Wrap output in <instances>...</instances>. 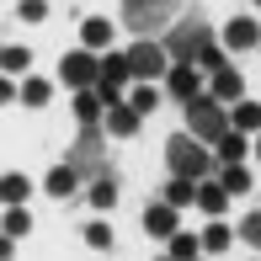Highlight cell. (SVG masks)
Here are the masks:
<instances>
[{
	"label": "cell",
	"instance_id": "7a4b0ae2",
	"mask_svg": "<svg viewBox=\"0 0 261 261\" xmlns=\"http://www.w3.org/2000/svg\"><path fill=\"white\" fill-rule=\"evenodd\" d=\"M165 160H171V171H176V176H187V181H197V176H208V171H213L203 139H192V134H171V139H165Z\"/></svg>",
	"mask_w": 261,
	"mask_h": 261
},
{
	"label": "cell",
	"instance_id": "ac0fdd59",
	"mask_svg": "<svg viewBox=\"0 0 261 261\" xmlns=\"http://www.w3.org/2000/svg\"><path fill=\"white\" fill-rule=\"evenodd\" d=\"M219 181H224V192H229V197L251 192V176H245V165H224V171H219Z\"/></svg>",
	"mask_w": 261,
	"mask_h": 261
},
{
	"label": "cell",
	"instance_id": "d6986e66",
	"mask_svg": "<svg viewBox=\"0 0 261 261\" xmlns=\"http://www.w3.org/2000/svg\"><path fill=\"white\" fill-rule=\"evenodd\" d=\"M165 203H171V208H187V203H197V187L187 181V176H176V181L165 187Z\"/></svg>",
	"mask_w": 261,
	"mask_h": 261
},
{
	"label": "cell",
	"instance_id": "52a82bcc",
	"mask_svg": "<svg viewBox=\"0 0 261 261\" xmlns=\"http://www.w3.org/2000/svg\"><path fill=\"white\" fill-rule=\"evenodd\" d=\"M59 75H64L75 91H96L101 86V59L91 54V48H80V54H69L64 64H59Z\"/></svg>",
	"mask_w": 261,
	"mask_h": 261
},
{
	"label": "cell",
	"instance_id": "4fadbf2b",
	"mask_svg": "<svg viewBox=\"0 0 261 261\" xmlns=\"http://www.w3.org/2000/svg\"><path fill=\"white\" fill-rule=\"evenodd\" d=\"M43 187H48V197H75V187H80V171H75V165H59V171H54Z\"/></svg>",
	"mask_w": 261,
	"mask_h": 261
},
{
	"label": "cell",
	"instance_id": "4dcf8cb0",
	"mask_svg": "<svg viewBox=\"0 0 261 261\" xmlns=\"http://www.w3.org/2000/svg\"><path fill=\"white\" fill-rule=\"evenodd\" d=\"M86 240L96 245V251H107V245H112V229H107V224H86Z\"/></svg>",
	"mask_w": 261,
	"mask_h": 261
},
{
	"label": "cell",
	"instance_id": "2e32d148",
	"mask_svg": "<svg viewBox=\"0 0 261 261\" xmlns=\"http://www.w3.org/2000/svg\"><path fill=\"white\" fill-rule=\"evenodd\" d=\"M134 128H139L134 107H107V134H134Z\"/></svg>",
	"mask_w": 261,
	"mask_h": 261
},
{
	"label": "cell",
	"instance_id": "8992f818",
	"mask_svg": "<svg viewBox=\"0 0 261 261\" xmlns=\"http://www.w3.org/2000/svg\"><path fill=\"white\" fill-rule=\"evenodd\" d=\"M64 165H75L80 176H107V149H101V128H80V139H75V149H69V160Z\"/></svg>",
	"mask_w": 261,
	"mask_h": 261
},
{
	"label": "cell",
	"instance_id": "d4e9b609",
	"mask_svg": "<svg viewBox=\"0 0 261 261\" xmlns=\"http://www.w3.org/2000/svg\"><path fill=\"white\" fill-rule=\"evenodd\" d=\"M0 197H6V203H21V197H27V176H16V171H11L6 181H0Z\"/></svg>",
	"mask_w": 261,
	"mask_h": 261
},
{
	"label": "cell",
	"instance_id": "836d02e7",
	"mask_svg": "<svg viewBox=\"0 0 261 261\" xmlns=\"http://www.w3.org/2000/svg\"><path fill=\"white\" fill-rule=\"evenodd\" d=\"M256 155H261V144H256Z\"/></svg>",
	"mask_w": 261,
	"mask_h": 261
},
{
	"label": "cell",
	"instance_id": "5b68a950",
	"mask_svg": "<svg viewBox=\"0 0 261 261\" xmlns=\"http://www.w3.org/2000/svg\"><path fill=\"white\" fill-rule=\"evenodd\" d=\"M128 64H134V80H165L171 75V54H165V43H149L139 38V48H128Z\"/></svg>",
	"mask_w": 261,
	"mask_h": 261
},
{
	"label": "cell",
	"instance_id": "7402d4cb",
	"mask_svg": "<svg viewBox=\"0 0 261 261\" xmlns=\"http://www.w3.org/2000/svg\"><path fill=\"white\" fill-rule=\"evenodd\" d=\"M234 128H240V134L261 128V107H256V101H240V107H234Z\"/></svg>",
	"mask_w": 261,
	"mask_h": 261
},
{
	"label": "cell",
	"instance_id": "e0dca14e",
	"mask_svg": "<svg viewBox=\"0 0 261 261\" xmlns=\"http://www.w3.org/2000/svg\"><path fill=\"white\" fill-rule=\"evenodd\" d=\"M80 38H86V48H107V43H112V21H101V16H91L86 27H80Z\"/></svg>",
	"mask_w": 261,
	"mask_h": 261
},
{
	"label": "cell",
	"instance_id": "4316f807",
	"mask_svg": "<svg viewBox=\"0 0 261 261\" xmlns=\"http://www.w3.org/2000/svg\"><path fill=\"white\" fill-rule=\"evenodd\" d=\"M21 101H27V107H43V101H48V80H21Z\"/></svg>",
	"mask_w": 261,
	"mask_h": 261
},
{
	"label": "cell",
	"instance_id": "e575fe53",
	"mask_svg": "<svg viewBox=\"0 0 261 261\" xmlns=\"http://www.w3.org/2000/svg\"><path fill=\"white\" fill-rule=\"evenodd\" d=\"M256 6H261V0H256Z\"/></svg>",
	"mask_w": 261,
	"mask_h": 261
},
{
	"label": "cell",
	"instance_id": "7c38bea8",
	"mask_svg": "<svg viewBox=\"0 0 261 261\" xmlns=\"http://www.w3.org/2000/svg\"><path fill=\"white\" fill-rule=\"evenodd\" d=\"M224 43H229V48H256V43H261V27H256L251 16H234L229 32H224Z\"/></svg>",
	"mask_w": 261,
	"mask_h": 261
},
{
	"label": "cell",
	"instance_id": "44dd1931",
	"mask_svg": "<svg viewBox=\"0 0 261 261\" xmlns=\"http://www.w3.org/2000/svg\"><path fill=\"white\" fill-rule=\"evenodd\" d=\"M197 251H203V240H197V234H181V229L171 234V256H176V261H197Z\"/></svg>",
	"mask_w": 261,
	"mask_h": 261
},
{
	"label": "cell",
	"instance_id": "6da1fadb",
	"mask_svg": "<svg viewBox=\"0 0 261 261\" xmlns=\"http://www.w3.org/2000/svg\"><path fill=\"white\" fill-rule=\"evenodd\" d=\"M208 21H203V11H187V21H176L171 27V38H165V54H171V64H197V54L208 48Z\"/></svg>",
	"mask_w": 261,
	"mask_h": 261
},
{
	"label": "cell",
	"instance_id": "ffe728a7",
	"mask_svg": "<svg viewBox=\"0 0 261 261\" xmlns=\"http://www.w3.org/2000/svg\"><path fill=\"white\" fill-rule=\"evenodd\" d=\"M91 203H96V208H112V203H117V181H112V171L91 181Z\"/></svg>",
	"mask_w": 261,
	"mask_h": 261
},
{
	"label": "cell",
	"instance_id": "8fae6325",
	"mask_svg": "<svg viewBox=\"0 0 261 261\" xmlns=\"http://www.w3.org/2000/svg\"><path fill=\"white\" fill-rule=\"evenodd\" d=\"M240 91H245V80L234 75V69H219V75H213V86H208V96H213V101H234V107H240Z\"/></svg>",
	"mask_w": 261,
	"mask_h": 261
},
{
	"label": "cell",
	"instance_id": "484cf974",
	"mask_svg": "<svg viewBox=\"0 0 261 261\" xmlns=\"http://www.w3.org/2000/svg\"><path fill=\"white\" fill-rule=\"evenodd\" d=\"M203 251H229V224H208V234H203Z\"/></svg>",
	"mask_w": 261,
	"mask_h": 261
},
{
	"label": "cell",
	"instance_id": "d590c367",
	"mask_svg": "<svg viewBox=\"0 0 261 261\" xmlns=\"http://www.w3.org/2000/svg\"><path fill=\"white\" fill-rule=\"evenodd\" d=\"M171 261H176V256H171Z\"/></svg>",
	"mask_w": 261,
	"mask_h": 261
},
{
	"label": "cell",
	"instance_id": "cb8c5ba5",
	"mask_svg": "<svg viewBox=\"0 0 261 261\" xmlns=\"http://www.w3.org/2000/svg\"><path fill=\"white\" fill-rule=\"evenodd\" d=\"M128 107H134L139 117H149V112H155V107H160V91H149V86H139V91H134V101H128Z\"/></svg>",
	"mask_w": 261,
	"mask_h": 261
},
{
	"label": "cell",
	"instance_id": "d6a6232c",
	"mask_svg": "<svg viewBox=\"0 0 261 261\" xmlns=\"http://www.w3.org/2000/svg\"><path fill=\"white\" fill-rule=\"evenodd\" d=\"M21 16H27V21H43V16H48V6H43V0H21Z\"/></svg>",
	"mask_w": 261,
	"mask_h": 261
},
{
	"label": "cell",
	"instance_id": "9a60e30c",
	"mask_svg": "<svg viewBox=\"0 0 261 261\" xmlns=\"http://www.w3.org/2000/svg\"><path fill=\"white\" fill-rule=\"evenodd\" d=\"M224 203H229L224 181H208V187H197V208H203V213H224Z\"/></svg>",
	"mask_w": 261,
	"mask_h": 261
},
{
	"label": "cell",
	"instance_id": "ba28073f",
	"mask_svg": "<svg viewBox=\"0 0 261 261\" xmlns=\"http://www.w3.org/2000/svg\"><path fill=\"white\" fill-rule=\"evenodd\" d=\"M165 91H171V96L181 101V107H187V101H197V96H208L192 64H171V75H165Z\"/></svg>",
	"mask_w": 261,
	"mask_h": 261
},
{
	"label": "cell",
	"instance_id": "83f0119b",
	"mask_svg": "<svg viewBox=\"0 0 261 261\" xmlns=\"http://www.w3.org/2000/svg\"><path fill=\"white\" fill-rule=\"evenodd\" d=\"M27 229H32V219L21 213V203H11L6 208V234H27Z\"/></svg>",
	"mask_w": 261,
	"mask_h": 261
},
{
	"label": "cell",
	"instance_id": "f1b7e54d",
	"mask_svg": "<svg viewBox=\"0 0 261 261\" xmlns=\"http://www.w3.org/2000/svg\"><path fill=\"white\" fill-rule=\"evenodd\" d=\"M219 155H224V165H240V155H245V139H240V134H229V139L219 144Z\"/></svg>",
	"mask_w": 261,
	"mask_h": 261
},
{
	"label": "cell",
	"instance_id": "277c9868",
	"mask_svg": "<svg viewBox=\"0 0 261 261\" xmlns=\"http://www.w3.org/2000/svg\"><path fill=\"white\" fill-rule=\"evenodd\" d=\"M171 16H176V0H123V21L139 32V38L171 27Z\"/></svg>",
	"mask_w": 261,
	"mask_h": 261
},
{
	"label": "cell",
	"instance_id": "5bb4252c",
	"mask_svg": "<svg viewBox=\"0 0 261 261\" xmlns=\"http://www.w3.org/2000/svg\"><path fill=\"white\" fill-rule=\"evenodd\" d=\"M101 91H80L75 96V117H80V128H96V117H101Z\"/></svg>",
	"mask_w": 261,
	"mask_h": 261
},
{
	"label": "cell",
	"instance_id": "1f68e13d",
	"mask_svg": "<svg viewBox=\"0 0 261 261\" xmlns=\"http://www.w3.org/2000/svg\"><path fill=\"white\" fill-rule=\"evenodd\" d=\"M240 234H245V240H251V245H261V213H251V219L240 224Z\"/></svg>",
	"mask_w": 261,
	"mask_h": 261
},
{
	"label": "cell",
	"instance_id": "603a6c76",
	"mask_svg": "<svg viewBox=\"0 0 261 261\" xmlns=\"http://www.w3.org/2000/svg\"><path fill=\"white\" fill-rule=\"evenodd\" d=\"M27 48H21V43H6V54H0V64H6V75H16V69H27Z\"/></svg>",
	"mask_w": 261,
	"mask_h": 261
},
{
	"label": "cell",
	"instance_id": "3957f363",
	"mask_svg": "<svg viewBox=\"0 0 261 261\" xmlns=\"http://www.w3.org/2000/svg\"><path fill=\"white\" fill-rule=\"evenodd\" d=\"M187 128H192V139H203V144H224V139H229V112L213 96H197V101H187Z\"/></svg>",
	"mask_w": 261,
	"mask_h": 261
},
{
	"label": "cell",
	"instance_id": "9c48e42d",
	"mask_svg": "<svg viewBox=\"0 0 261 261\" xmlns=\"http://www.w3.org/2000/svg\"><path fill=\"white\" fill-rule=\"evenodd\" d=\"M128 80H134V64H128V54H107V59H101V86L123 91Z\"/></svg>",
	"mask_w": 261,
	"mask_h": 261
},
{
	"label": "cell",
	"instance_id": "30bf717a",
	"mask_svg": "<svg viewBox=\"0 0 261 261\" xmlns=\"http://www.w3.org/2000/svg\"><path fill=\"white\" fill-rule=\"evenodd\" d=\"M144 229H149V234H160V240H171V234H176V208H171V203L144 208Z\"/></svg>",
	"mask_w": 261,
	"mask_h": 261
},
{
	"label": "cell",
	"instance_id": "f546056e",
	"mask_svg": "<svg viewBox=\"0 0 261 261\" xmlns=\"http://www.w3.org/2000/svg\"><path fill=\"white\" fill-rule=\"evenodd\" d=\"M197 64H203V69H213V75H219V69H229V64H224V48H219V43H208V48L197 54Z\"/></svg>",
	"mask_w": 261,
	"mask_h": 261
}]
</instances>
